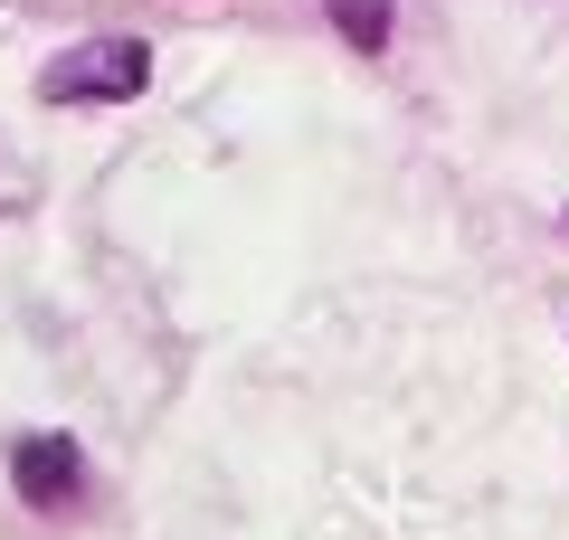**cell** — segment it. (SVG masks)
Returning <instances> with one entry per match:
<instances>
[{"instance_id": "obj_1", "label": "cell", "mask_w": 569, "mask_h": 540, "mask_svg": "<svg viewBox=\"0 0 569 540\" xmlns=\"http://www.w3.org/2000/svg\"><path fill=\"white\" fill-rule=\"evenodd\" d=\"M142 86H152V48L142 39H77L48 58L39 96L48 104H133Z\"/></svg>"}, {"instance_id": "obj_2", "label": "cell", "mask_w": 569, "mask_h": 540, "mask_svg": "<svg viewBox=\"0 0 569 540\" xmlns=\"http://www.w3.org/2000/svg\"><path fill=\"white\" fill-rule=\"evenodd\" d=\"M10 483H20L29 512H67L86 493V446L77 437H20L10 446Z\"/></svg>"}, {"instance_id": "obj_3", "label": "cell", "mask_w": 569, "mask_h": 540, "mask_svg": "<svg viewBox=\"0 0 569 540\" xmlns=\"http://www.w3.org/2000/svg\"><path fill=\"white\" fill-rule=\"evenodd\" d=\"M332 29H342V48H361V58H380L389 48V0H323Z\"/></svg>"}]
</instances>
